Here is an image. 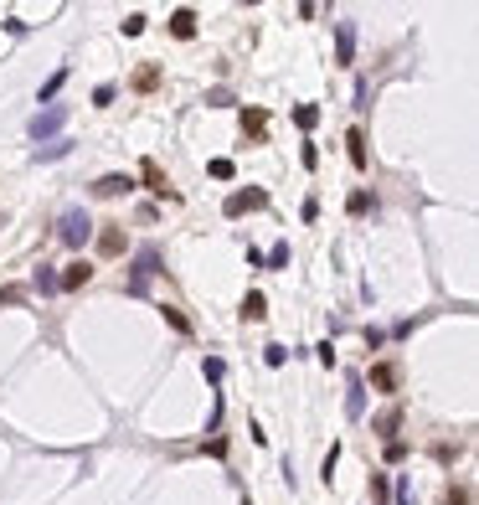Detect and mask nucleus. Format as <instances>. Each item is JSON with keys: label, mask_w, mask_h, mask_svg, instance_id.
Returning a JSON list of instances; mask_svg holds the SVG:
<instances>
[{"label": "nucleus", "mask_w": 479, "mask_h": 505, "mask_svg": "<svg viewBox=\"0 0 479 505\" xmlns=\"http://www.w3.org/2000/svg\"><path fill=\"white\" fill-rule=\"evenodd\" d=\"M88 232H93V222H88V211H83V206L62 211V227H57V237H62L68 248H83V243H88Z\"/></svg>", "instance_id": "obj_1"}, {"label": "nucleus", "mask_w": 479, "mask_h": 505, "mask_svg": "<svg viewBox=\"0 0 479 505\" xmlns=\"http://www.w3.org/2000/svg\"><path fill=\"white\" fill-rule=\"evenodd\" d=\"M62 124H68V109H62V103H52V109H42V114L31 119V140H52Z\"/></svg>", "instance_id": "obj_2"}, {"label": "nucleus", "mask_w": 479, "mask_h": 505, "mask_svg": "<svg viewBox=\"0 0 479 505\" xmlns=\"http://www.w3.org/2000/svg\"><path fill=\"white\" fill-rule=\"evenodd\" d=\"M155 269H160V252H155V248H144L139 258H135V278H129V294H139V289L150 284V273H155Z\"/></svg>", "instance_id": "obj_3"}, {"label": "nucleus", "mask_w": 479, "mask_h": 505, "mask_svg": "<svg viewBox=\"0 0 479 505\" xmlns=\"http://www.w3.org/2000/svg\"><path fill=\"white\" fill-rule=\"evenodd\" d=\"M258 206H268V196H263V191H232L222 211H227V217H243V211H258Z\"/></svg>", "instance_id": "obj_4"}, {"label": "nucleus", "mask_w": 479, "mask_h": 505, "mask_svg": "<svg viewBox=\"0 0 479 505\" xmlns=\"http://www.w3.org/2000/svg\"><path fill=\"white\" fill-rule=\"evenodd\" d=\"M397 382H402V366L397 361H377L371 366V387L377 392H397Z\"/></svg>", "instance_id": "obj_5"}, {"label": "nucleus", "mask_w": 479, "mask_h": 505, "mask_svg": "<svg viewBox=\"0 0 479 505\" xmlns=\"http://www.w3.org/2000/svg\"><path fill=\"white\" fill-rule=\"evenodd\" d=\"M144 181H150V191H155V196H170V202L181 196L176 186H170V176H165V170H160L155 160H144Z\"/></svg>", "instance_id": "obj_6"}, {"label": "nucleus", "mask_w": 479, "mask_h": 505, "mask_svg": "<svg viewBox=\"0 0 479 505\" xmlns=\"http://www.w3.org/2000/svg\"><path fill=\"white\" fill-rule=\"evenodd\" d=\"M335 57H340V62H356V26H351V21L335 26Z\"/></svg>", "instance_id": "obj_7"}, {"label": "nucleus", "mask_w": 479, "mask_h": 505, "mask_svg": "<svg viewBox=\"0 0 479 505\" xmlns=\"http://www.w3.org/2000/svg\"><path fill=\"white\" fill-rule=\"evenodd\" d=\"M88 278H93L88 263H68V273H57V289H83Z\"/></svg>", "instance_id": "obj_8"}, {"label": "nucleus", "mask_w": 479, "mask_h": 505, "mask_svg": "<svg viewBox=\"0 0 479 505\" xmlns=\"http://www.w3.org/2000/svg\"><path fill=\"white\" fill-rule=\"evenodd\" d=\"M170 31H176L181 36V42H191V36H196V10H176V16H170Z\"/></svg>", "instance_id": "obj_9"}, {"label": "nucleus", "mask_w": 479, "mask_h": 505, "mask_svg": "<svg viewBox=\"0 0 479 505\" xmlns=\"http://www.w3.org/2000/svg\"><path fill=\"white\" fill-rule=\"evenodd\" d=\"M345 144H351V165L366 170V135H361V129H351V140H345Z\"/></svg>", "instance_id": "obj_10"}, {"label": "nucleus", "mask_w": 479, "mask_h": 505, "mask_svg": "<svg viewBox=\"0 0 479 505\" xmlns=\"http://www.w3.org/2000/svg\"><path fill=\"white\" fill-rule=\"evenodd\" d=\"M129 186H135L129 176H103L98 186H93V191H98V196H119V191H129Z\"/></svg>", "instance_id": "obj_11"}, {"label": "nucleus", "mask_w": 479, "mask_h": 505, "mask_svg": "<svg viewBox=\"0 0 479 505\" xmlns=\"http://www.w3.org/2000/svg\"><path fill=\"white\" fill-rule=\"evenodd\" d=\"M263 315H268V299H263V294H248V299H243V320H263Z\"/></svg>", "instance_id": "obj_12"}, {"label": "nucleus", "mask_w": 479, "mask_h": 505, "mask_svg": "<svg viewBox=\"0 0 479 505\" xmlns=\"http://www.w3.org/2000/svg\"><path fill=\"white\" fill-rule=\"evenodd\" d=\"M361 407H366V387H361V382H351V397H345V413H351V418H361Z\"/></svg>", "instance_id": "obj_13"}, {"label": "nucleus", "mask_w": 479, "mask_h": 505, "mask_svg": "<svg viewBox=\"0 0 479 505\" xmlns=\"http://www.w3.org/2000/svg\"><path fill=\"white\" fill-rule=\"evenodd\" d=\"M397 423H402V407H387V413L371 423V428H377V433H397Z\"/></svg>", "instance_id": "obj_14"}, {"label": "nucleus", "mask_w": 479, "mask_h": 505, "mask_svg": "<svg viewBox=\"0 0 479 505\" xmlns=\"http://www.w3.org/2000/svg\"><path fill=\"white\" fill-rule=\"evenodd\" d=\"M263 124H268V119H263V109H243V129H248L252 140L263 135Z\"/></svg>", "instance_id": "obj_15"}, {"label": "nucleus", "mask_w": 479, "mask_h": 505, "mask_svg": "<svg viewBox=\"0 0 479 505\" xmlns=\"http://www.w3.org/2000/svg\"><path fill=\"white\" fill-rule=\"evenodd\" d=\"M98 248L109 252V258H114V252H124V232H119V227H109V232L98 237Z\"/></svg>", "instance_id": "obj_16"}, {"label": "nucleus", "mask_w": 479, "mask_h": 505, "mask_svg": "<svg viewBox=\"0 0 479 505\" xmlns=\"http://www.w3.org/2000/svg\"><path fill=\"white\" fill-rule=\"evenodd\" d=\"M294 124H299V129H314V124H319V109H314V103H299V109H294Z\"/></svg>", "instance_id": "obj_17"}, {"label": "nucleus", "mask_w": 479, "mask_h": 505, "mask_svg": "<svg viewBox=\"0 0 479 505\" xmlns=\"http://www.w3.org/2000/svg\"><path fill=\"white\" fill-rule=\"evenodd\" d=\"M160 315H165V320H170V325H176V330H181V336H191V320H185V315L176 310V304H165V310H160Z\"/></svg>", "instance_id": "obj_18"}, {"label": "nucleus", "mask_w": 479, "mask_h": 505, "mask_svg": "<svg viewBox=\"0 0 479 505\" xmlns=\"http://www.w3.org/2000/svg\"><path fill=\"white\" fill-rule=\"evenodd\" d=\"M345 206H351V217H366V211H371V196H366V191H351V202H345Z\"/></svg>", "instance_id": "obj_19"}, {"label": "nucleus", "mask_w": 479, "mask_h": 505, "mask_svg": "<svg viewBox=\"0 0 479 505\" xmlns=\"http://www.w3.org/2000/svg\"><path fill=\"white\" fill-rule=\"evenodd\" d=\"M36 155H42V160H57V155H68V140H47Z\"/></svg>", "instance_id": "obj_20"}, {"label": "nucleus", "mask_w": 479, "mask_h": 505, "mask_svg": "<svg viewBox=\"0 0 479 505\" xmlns=\"http://www.w3.org/2000/svg\"><path fill=\"white\" fill-rule=\"evenodd\" d=\"M36 289H42V294H52V289H57V273H52L47 263H42V269H36Z\"/></svg>", "instance_id": "obj_21"}, {"label": "nucleus", "mask_w": 479, "mask_h": 505, "mask_svg": "<svg viewBox=\"0 0 479 505\" xmlns=\"http://www.w3.org/2000/svg\"><path fill=\"white\" fill-rule=\"evenodd\" d=\"M268 269H289V243H273V252H268Z\"/></svg>", "instance_id": "obj_22"}, {"label": "nucleus", "mask_w": 479, "mask_h": 505, "mask_svg": "<svg viewBox=\"0 0 479 505\" xmlns=\"http://www.w3.org/2000/svg\"><path fill=\"white\" fill-rule=\"evenodd\" d=\"M443 505H474V500H469V490H464V485H459V490H454V485H448V495H443Z\"/></svg>", "instance_id": "obj_23"}, {"label": "nucleus", "mask_w": 479, "mask_h": 505, "mask_svg": "<svg viewBox=\"0 0 479 505\" xmlns=\"http://www.w3.org/2000/svg\"><path fill=\"white\" fill-rule=\"evenodd\" d=\"M387 459H392V464L407 459V444H402V438H387Z\"/></svg>", "instance_id": "obj_24"}, {"label": "nucleus", "mask_w": 479, "mask_h": 505, "mask_svg": "<svg viewBox=\"0 0 479 505\" xmlns=\"http://www.w3.org/2000/svg\"><path fill=\"white\" fill-rule=\"evenodd\" d=\"M211 176H217V181H232V160H211Z\"/></svg>", "instance_id": "obj_25"}, {"label": "nucleus", "mask_w": 479, "mask_h": 505, "mask_svg": "<svg viewBox=\"0 0 479 505\" xmlns=\"http://www.w3.org/2000/svg\"><path fill=\"white\" fill-rule=\"evenodd\" d=\"M62 83H68V73H57V77H52V83H47V88H42V103H52V93H57V88H62Z\"/></svg>", "instance_id": "obj_26"}, {"label": "nucleus", "mask_w": 479, "mask_h": 505, "mask_svg": "<svg viewBox=\"0 0 479 505\" xmlns=\"http://www.w3.org/2000/svg\"><path fill=\"white\" fill-rule=\"evenodd\" d=\"M155 83H160V73H155V68H144V73L135 77V88H155Z\"/></svg>", "instance_id": "obj_27"}, {"label": "nucleus", "mask_w": 479, "mask_h": 505, "mask_svg": "<svg viewBox=\"0 0 479 505\" xmlns=\"http://www.w3.org/2000/svg\"><path fill=\"white\" fill-rule=\"evenodd\" d=\"M21 299V289H0V304H16Z\"/></svg>", "instance_id": "obj_28"}]
</instances>
